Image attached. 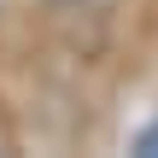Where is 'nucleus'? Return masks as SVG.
Here are the masks:
<instances>
[{"mask_svg":"<svg viewBox=\"0 0 158 158\" xmlns=\"http://www.w3.org/2000/svg\"><path fill=\"white\" fill-rule=\"evenodd\" d=\"M135 152H141V158H158V123H152V129H141V141H135Z\"/></svg>","mask_w":158,"mask_h":158,"instance_id":"f257e3e1","label":"nucleus"}]
</instances>
